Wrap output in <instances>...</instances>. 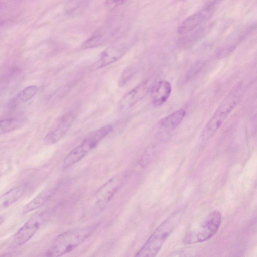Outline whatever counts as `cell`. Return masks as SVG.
<instances>
[{"label": "cell", "instance_id": "obj_15", "mask_svg": "<svg viewBox=\"0 0 257 257\" xmlns=\"http://www.w3.org/2000/svg\"><path fill=\"white\" fill-rule=\"evenodd\" d=\"M25 186H20L12 188L1 198V202L4 207H8L17 201L25 192Z\"/></svg>", "mask_w": 257, "mask_h": 257}, {"label": "cell", "instance_id": "obj_17", "mask_svg": "<svg viewBox=\"0 0 257 257\" xmlns=\"http://www.w3.org/2000/svg\"><path fill=\"white\" fill-rule=\"evenodd\" d=\"M38 87L36 85H30L23 89L17 96V99L22 102L30 100L37 92Z\"/></svg>", "mask_w": 257, "mask_h": 257}, {"label": "cell", "instance_id": "obj_12", "mask_svg": "<svg viewBox=\"0 0 257 257\" xmlns=\"http://www.w3.org/2000/svg\"><path fill=\"white\" fill-rule=\"evenodd\" d=\"M150 90L153 105L160 106L165 103L169 98L172 87L169 82L161 80L154 84Z\"/></svg>", "mask_w": 257, "mask_h": 257}, {"label": "cell", "instance_id": "obj_9", "mask_svg": "<svg viewBox=\"0 0 257 257\" xmlns=\"http://www.w3.org/2000/svg\"><path fill=\"white\" fill-rule=\"evenodd\" d=\"M128 50V45L124 43L109 46L101 54L93 66L94 69L107 66L119 60Z\"/></svg>", "mask_w": 257, "mask_h": 257}, {"label": "cell", "instance_id": "obj_18", "mask_svg": "<svg viewBox=\"0 0 257 257\" xmlns=\"http://www.w3.org/2000/svg\"><path fill=\"white\" fill-rule=\"evenodd\" d=\"M104 35L100 34H95L87 39L82 44L85 49L91 48L99 46L105 41Z\"/></svg>", "mask_w": 257, "mask_h": 257}, {"label": "cell", "instance_id": "obj_6", "mask_svg": "<svg viewBox=\"0 0 257 257\" xmlns=\"http://www.w3.org/2000/svg\"><path fill=\"white\" fill-rule=\"evenodd\" d=\"M46 215L43 212L32 215L14 234V245L21 246L29 241L43 224Z\"/></svg>", "mask_w": 257, "mask_h": 257}, {"label": "cell", "instance_id": "obj_19", "mask_svg": "<svg viewBox=\"0 0 257 257\" xmlns=\"http://www.w3.org/2000/svg\"><path fill=\"white\" fill-rule=\"evenodd\" d=\"M136 68L134 65L131 64L123 71L121 75L118 84L120 87L125 86L133 78L135 74Z\"/></svg>", "mask_w": 257, "mask_h": 257}, {"label": "cell", "instance_id": "obj_7", "mask_svg": "<svg viewBox=\"0 0 257 257\" xmlns=\"http://www.w3.org/2000/svg\"><path fill=\"white\" fill-rule=\"evenodd\" d=\"M122 183V177L115 176L109 179L98 191L96 195L94 211L98 214L105 209L107 205L119 189Z\"/></svg>", "mask_w": 257, "mask_h": 257}, {"label": "cell", "instance_id": "obj_2", "mask_svg": "<svg viewBox=\"0 0 257 257\" xmlns=\"http://www.w3.org/2000/svg\"><path fill=\"white\" fill-rule=\"evenodd\" d=\"M243 94L241 83L237 84L221 101L209 120L205 125L202 138L207 140L212 137L220 128L224 121L237 106Z\"/></svg>", "mask_w": 257, "mask_h": 257}, {"label": "cell", "instance_id": "obj_1", "mask_svg": "<svg viewBox=\"0 0 257 257\" xmlns=\"http://www.w3.org/2000/svg\"><path fill=\"white\" fill-rule=\"evenodd\" d=\"M94 224L68 230L57 236L45 253L48 256H60L78 247L97 229Z\"/></svg>", "mask_w": 257, "mask_h": 257}, {"label": "cell", "instance_id": "obj_14", "mask_svg": "<svg viewBox=\"0 0 257 257\" xmlns=\"http://www.w3.org/2000/svg\"><path fill=\"white\" fill-rule=\"evenodd\" d=\"M185 115L186 111L184 110H176L161 119L159 122V126L167 130H173L180 124Z\"/></svg>", "mask_w": 257, "mask_h": 257}, {"label": "cell", "instance_id": "obj_21", "mask_svg": "<svg viewBox=\"0 0 257 257\" xmlns=\"http://www.w3.org/2000/svg\"><path fill=\"white\" fill-rule=\"evenodd\" d=\"M3 221H4L3 217L0 216V225L2 224V223L3 222Z\"/></svg>", "mask_w": 257, "mask_h": 257}, {"label": "cell", "instance_id": "obj_10", "mask_svg": "<svg viewBox=\"0 0 257 257\" xmlns=\"http://www.w3.org/2000/svg\"><path fill=\"white\" fill-rule=\"evenodd\" d=\"M72 113L63 115L58 120L55 126L44 137L46 144L52 145L59 141L70 128L74 120Z\"/></svg>", "mask_w": 257, "mask_h": 257}, {"label": "cell", "instance_id": "obj_16", "mask_svg": "<svg viewBox=\"0 0 257 257\" xmlns=\"http://www.w3.org/2000/svg\"><path fill=\"white\" fill-rule=\"evenodd\" d=\"M22 121L16 118L0 119V135L12 131L19 127Z\"/></svg>", "mask_w": 257, "mask_h": 257}, {"label": "cell", "instance_id": "obj_3", "mask_svg": "<svg viewBox=\"0 0 257 257\" xmlns=\"http://www.w3.org/2000/svg\"><path fill=\"white\" fill-rule=\"evenodd\" d=\"M183 210H179L172 214L155 230L145 243L137 252L136 256H156L161 247L179 222Z\"/></svg>", "mask_w": 257, "mask_h": 257}, {"label": "cell", "instance_id": "obj_13", "mask_svg": "<svg viewBox=\"0 0 257 257\" xmlns=\"http://www.w3.org/2000/svg\"><path fill=\"white\" fill-rule=\"evenodd\" d=\"M57 185L55 184L47 187L42 191L31 201L23 207L22 213L26 214L34 211L44 204L52 196L57 189Z\"/></svg>", "mask_w": 257, "mask_h": 257}, {"label": "cell", "instance_id": "obj_11", "mask_svg": "<svg viewBox=\"0 0 257 257\" xmlns=\"http://www.w3.org/2000/svg\"><path fill=\"white\" fill-rule=\"evenodd\" d=\"M150 89L147 81L141 83L122 98L119 104V108L123 110L130 108L143 98Z\"/></svg>", "mask_w": 257, "mask_h": 257}, {"label": "cell", "instance_id": "obj_4", "mask_svg": "<svg viewBox=\"0 0 257 257\" xmlns=\"http://www.w3.org/2000/svg\"><path fill=\"white\" fill-rule=\"evenodd\" d=\"M112 130V125H107L87 135L79 145L66 156L63 161V167L67 168L80 161L95 148Z\"/></svg>", "mask_w": 257, "mask_h": 257}, {"label": "cell", "instance_id": "obj_20", "mask_svg": "<svg viewBox=\"0 0 257 257\" xmlns=\"http://www.w3.org/2000/svg\"><path fill=\"white\" fill-rule=\"evenodd\" d=\"M125 1V0H106L105 4L107 7L114 8L121 5Z\"/></svg>", "mask_w": 257, "mask_h": 257}, {"label": "cell", "instance_id": "obj_5", "mask_svg": "<svg viewBox=\"0 0 257 257\" xmlns=\"http://www.w3.org/2000/svg\"><path fill=\"white\" fill-rule=\"evenodd\" d=\"M221 222V215L219 211L210 212L197 230L186 236L184 243L190 244L207 241L217 232Z\"/></svg>", "mask_w": 257, "mask_h": 257}, {"label": "cell", "instance_id": "obj_8", "mask_svg": "<svg viewBox=\"0 0 257 257\" xmlns=\"http://www.w3.org/2000/svg\"><path fill=\"white\" fill-rule=\"evenodd\" d=\"M214 9V3H210L201 10L189 16L180 24L177 28L178 33L183 35L190 32L209 19Z\"/></svg>", "mask_w": 257, "mask_h": 257}]
</instances>
